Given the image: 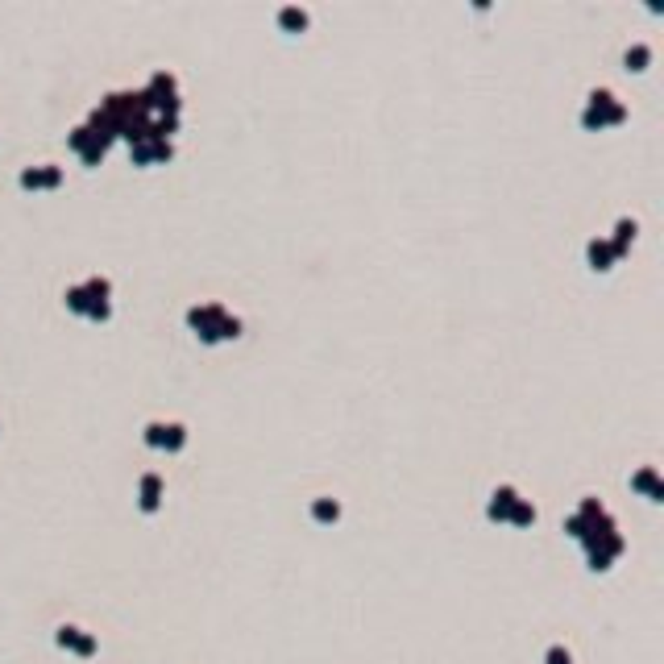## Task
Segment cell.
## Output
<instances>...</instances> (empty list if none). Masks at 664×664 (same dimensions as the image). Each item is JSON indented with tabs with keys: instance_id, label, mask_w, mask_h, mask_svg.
I'll return each instance as SVG.
<instances>
[{
	"instance_id": "6da1fadb",
	"label": "cell",
	"mask_w": 664,
	"mask_h": 664,
	"mask_svg": "<svg viewBox=\"0 0 664 664\" xmlns=\"http://www.w3.org/2000/svg\"><path fill=\"white\" fill-rule=\"evenodd\" d=\"M282 21H287V25H304L308 17H304V13H295V8H287V13H282Z\"/></svg>"
}]
</instances>
